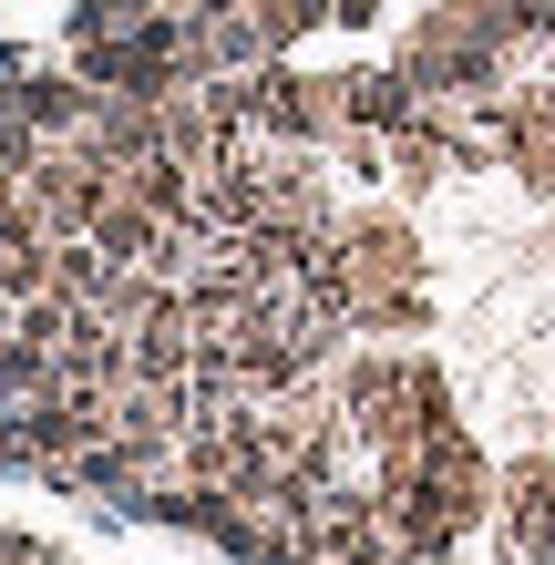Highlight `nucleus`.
<instances>
[{
  "label": "nucleus",
  "instance_id": "nucleus-1",
  "mask_svg": "<svg viewBox=\"0 0 555 565\" xmlns=\"http://www.w3.org/2000/svg\"><path fill=\"white\" fill-rule=\"evenodd\" d=\"M340 93H350L361 124H412V83L402 73H361V83H340Z\"/></svg>",
  "mask_w": 555,
  "mask_h": 565
}]
</instances>
